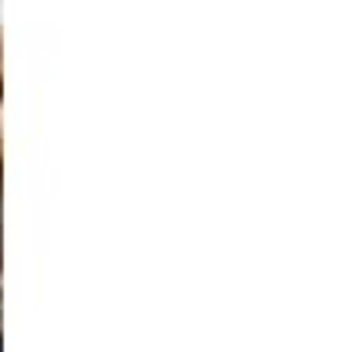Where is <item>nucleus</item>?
Instances as JSON below:
<instances>
[{
  "mask_svg": "<svg viewBox=\"0 0 355 352\" xmlns=\"http://www.w3.org/2000/svg\"><path fill=\"white\" fill-rule=\"evenodd\" d=\"M0 310H4V306H0Z\"/></svg>",
  "mask_w": 355,
  "mask_h": 352,
  "instance_id": "f257e3e1",
  "label": "nucleus"
}]
</instances>
